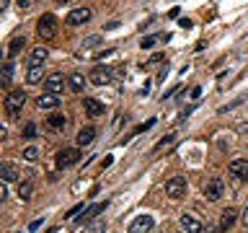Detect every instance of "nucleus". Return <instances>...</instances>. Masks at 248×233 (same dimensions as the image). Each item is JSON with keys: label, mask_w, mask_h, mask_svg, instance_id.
I'll list each match as a JSON object with an SVG mask.
<instances>
[{"label": "nucleus", "mask_w": 248, "mask_h": 233, "mask_svg": "<svg viewBox=\"0 0 248 233\" xmlns=\"http://www.w3.org/2000/svg\"><path fill=\"white\" fill-rule=\"evenodd\" d=\"M36 34L42 42H52V39L57 36V18H54L52 13H44L36 23Z\"/></svg>", "instance_id": "obj_1"}, {"label": "nucleus", "mask_w": 248, "mask_h": 233, "mask_svg": "<svg viewBox=\"0 0 248 233\" xmlns=\"http://www.w3.org/2000/svg\"><path fill=\"white\" fill-rule=\"evenodd\" d=\"M23 106H26V91H21V88L8 91V96H5V109H8V114H11V116H18Z\"/></svg>", "instance_id": "obj_2"}, {"label": "nucleus", "mask_w": 248, "mask_h": 233, "mask_svg": "<svg viewBox=\"0 0 248 233\" xmlns=\"http://www.w3.org/2000/svg\"><path fill=\"white\" fill-rule=\"evenodd\" d=\"M166 194H168L170 200H181L184 194H186V179L184 176L168 179V182H166Z\"/></svg>", "instance_id": "obj_3"}, {"label": "nucleus", "mask_w": 248, "mask_h": 233, "mask_svg": "<svg viewBox=\"0 0 248 233\" xmlns=\"http://www.w3.org/2000/svg\"><path fill=\"white\" fill-rule=\"evenodd\" d=\"M78 158H80V150H75V148H65V150L57 153V158H54V163H57V168H70L75 166Z\"/></svg>", "instance_id": "obj_4"}, {"label": "nucleus", "mask_w": 248, "mask_h": 233, "mask_svg": "<svg viewBox=\"0 0 248 233\" xmlns=\"http://www.w3.org/2000/svg\"><path fill=\"white\" fill-rule=\"evenodd\" d=\"M65 85H67V78L62 73H49L44 78V88L49 93H62V91H65Z\"/></svg>", "instance_id": "obj_5"}, {"label": "nucleus", "mask_w": 248, "mask_h": 233, "mask_svg": "<svg viewBox=\"0 0 248 233\" xmlns=\"http://www.w3.org/2000/svg\"><path fill=\"white\" fill-rule=\"evenodd\" d=\"M91 8H75V11H70L67 13V23H70V26H80V23H88L91 21Z\"/></svg>", "instance_id": "obj_6"}, {"label": "nucleus", "mask_w": 248, "mask_h": 233, "mask_svg": "<svg viewBox=\"0 0 248 233\" xmlns=\"http://www.w3.org/2000/svg\"><path fill=\"white\" fill-rule=\"evenodd\" d=\"M88 81H91L93 85H106V83H111V70L104 67V65L93 67L91 75H88Z\"/></svg>", "instance_id": "obj_7"}, {"label": "nucleus", "mask_w": 248, "mask_h": 233, "mask_svg": "<svg viewBox=\"0 0 248 233\" xmlns=\"http://www.w3.org/2000/svg\"><path fill=\"white\" fill-rule=\"evenodd\" d=\"M222 192H225V186H222L220 179H212V182H207V186H204V197H207L209 202L220 200V197H222Z\"/></svg>", "instance_id": "obj_8"}, {"label": "nucleus", "mask_w": 248, "mask_h": 233, "mask_svg": "<svg viewBox=\"0 0 248 233\" xmlns=\"http://www.w3.org/2000/svg\"><path fill=\"white\" fill-rule=\"evenodd\" d=\"M181 225L186 233H207V225H202L194 215H181Z\"/></svg>", "instance_id": "obj_9"}, {"label": "nucleus", "mask_w": 248, "mask_h": 233, "mask_svg": "<svg viewBox=\"0 0 248 233\" xmlns=\"http://www.w3.org/2000/svg\"><path fill=\"white\" fill-rule=\"evenodd\" d=\"M150 228H153V217H150V215H140V217H135V220H132L129 233H147Z\"/></svg>", "instance_id": "obj_10"}, {"label": "nucleus", "mask_w": 248, "mask_h": 233, "mask_svg": "<svg viewBox=\"0 0 248 233\" xmlns=\"http://www.w3.org/2000/svg\"><path fill=\"white\" fill-rule=\"evenodd\" d=\"M230 176H232V179H240V182H246V179H248V161H243V158L232 161V163H230Z\"/></svg>", "instance_id": "obj_11"}, {"label": "nucleus", "mask_w": 248, "mask_h": 233, "mask_svg": "<svg viewBox=\"0 0 248 233\" xmlns=\"http://www.w3.org/2000/svg\"><path fill=\"white\" fill-rule=\"evenodd\" d=\"M36 106L39 109H57L60 106V93H42V96L36 99Z\"/></svg>", "instance_id": "obj_12"}, {"label": "nucleus", "mask_w": 248, "mask_h": 233, "mask_svg": "<svg viewBox=\"0 0 248 233\" xmlns=\"http://www.w3.org/2000/svg\"><path fill=\"white\" fill-rule=\"evenodd\" d=\"M108 207V202H96V205H91L88 210H83V215L80 217H78V223H88V220H93V217H96L98 213H101V210H106Z\"/></svg>", "instance_id": "obj_13"}, {"label": "nucleus", "mask_w": 248, "mask_h": 233, "mask_svg": "<svg viewBox=\"0 0 248 233\" xmlns=\"http://www.w3.org/2000/svg\"><path fill=\"white\" fill-rule=\"evenodd\" d=\"M88 83H91V81H88V78H85L83 73H73V75L67 78V88H70V91H75V93H80Z\"/></svg>", "instance_id": "obj_14"}, {"label": "nucleus", "mask_w": 248, "mask_h": 233, "mask_svg": "<svg viewBox=\"0 0 248 233\" xmlns=\"http://www.w3.org/2000/svg\"><path fill=\"white\" fill-rule=\"evenodd\" d=\"M49 57V50H46L44 44H36L34 50H31V57H29V62L31 65H44V60Z\"/></svg>", "instance_id": "obj_15"}, {"label": "nucleus", "mask_w": 248, "mask_h": 233, "mask_svg": "<svg viewBox=\"0 0 248 233\" xmlns=\"http://www.w3.org/2000/svg\"><path fill=\"white\" fill-rule=\"evenodd\" d=\"M44 78H46V75H44V67H42V65H31L29 73H26V83H29V85H36L39 81L44 83Z\"/></svg>", "instance_id": "obj_16"}, {"label": "nucleus", "mask_w": 248, "mask_h": 233, "mask_svg": "<svg viewBox=\"0 0 248 233\" xmlns=\"http://www.w3.org/2000/svg\"><path fill=\"white\" fill-rule=\"evenodd\" d=\"M83 106H85V112H88V116H101L104 114V104H101L98 99H85Z\"/></svg>", "instance_id": "obj_17"}, {"label": "nucleus", "mask_w": 248, "mask_h": 233, "mask_svg": "<svg viewBox=\"0 0 248 233\" xmlns=\"http://www.w3.org/2000/svg\"><path fill=\"white\" fill-rule=\"evenodd\" d=\"M93 140H96V130H93L91 124H88V127H83L80 132H78V145H91Z\"/></svg>", "instance_id": "obj_18"}, {"label": "nucleus", "mask_w": 248, "mask_h": 233, "mask_svg": "<svg viewBox=\"0 0 248 233\" xmlns=\"http://www.w3.org/2000/svg\"><path fill=\"white\" fill-rule=\"evenodd\" d=\"M0 176H3V182H16V179H18V168H16L13 163H3V166H0Z\"/></svg>", "instance_id": "obj_19"}, {"label": "nucleus", "mask_w": 248, "mask_h": 233, "mask_svg": "<svg viewBox=\"0 0 248 233\" xmlns=\"http://www.w3.org/2000/svg\"><path fill=\"white\" fill-rule=\"evenodd\" d=\"M65 114L62 112H54V114H49L46 116V124H49V130H60V127H65Z\"/></svg>", "instance_id": "obj_20"}, {"label": "nucleus", "mask_w": 248, "mask_h": 233, "mask_svg": "<svg viewBox=\"0 0 248 233\" xmlns=\"http://www.w3.org/2000/svg\"><path fill=\"white\" fill-rule=\"evenodd\" d=\"M232 223H235V210H225V213L220 215V231L232 228Z\"/></svg>", "instance_id": "obj_21"}, {"label": "nucleus", "mask_w": 248, "mask_h": 233, "mask_svg": "<svg viewBox=\"0 0 248 233\" xmlns=\"http://www.w3.org/2000/svg\"><path fill=\"white\" fill-rule=\"evenodd\" d=\"M23 47H26V39H23V36H13L11 44H8V54H11V57H16V54L23 50Z\"/></svg>", "instance_id": "obj_22"}, {"label": "nucleus", "mask_w": 248, "mask_h": 233, "mask_svg": "<svg viewBox=\"0 0 248 233\" xmlns=\"http://www.w3.org/2000/svg\"><path fill=\"white\" fill-rule=\"evenodd\" d=\"M11 81H13V62L8 60V62H3V78H0V85H3V88H8V85H11Z\"/></svg>", "instance_id": "obj_23"}, {"label": "nucleus", "mask_w": 248, "mask_h": 233, "mask_svg": "<svg viewBox=\"0 0 248 233\" xmlns=\"http://www.w3.org/2000/svg\"><path fill=\"white\" fill-rule=\"evenodd\" d=\"M31 192H34V184H31V182H23V184L18 186L21 200H29V197H31Z\"/></svg>", "instance_id": "obj_24"}, {"label": "nucleus", "mask_w": 248, "mask_h": 233, "mask_svg": "<svg viewBox=\"0 0 248 233\" xmlns=\"http://www.w3.org/2000/svg\"><path fill=\"white\" fill-rule=\"evenodd\" d=\"M36 132H39L36 122H26V127H23V137H26V140H31V137H36Z\"/></svg>", "instance_id": "obj_25"}, {"label": "nucleus", "mask_w": 248, "mask_h": 233, "mask_svg": "<svg viewBox=\"0 0 248 233\" xmlns=\"http://www.w3.org/2000/svg\"><path fill=\"white\" fill-rule=\"evenodd\" d=\"M176 140V132H168L166 137H160V143H158V148H155V150H163V148H168L170 143H173Z\"/></svg>", "instance_id": "obj_26"}, {"label": "nucleus", "mask_w": 248, "mask_h": 233, "mask_svg": "<svg viewBox=\"0 0 248 233\" xmlns=\"http://www.w3.org/2000/svg\"><path fill=\"white\" fill-rule=\"evenodd\" d=\"M23 158H26V161H36L39 158V148L36 145H29L26 150H23Z\"/></svg>", "instance_id": "obj_27"}, {"label": "nucleus", "mask_w": 248, "mask_h": 233, "mask_svg": "<svg viewBox=\"0 0 248 233\" xmlns=\"http://www.w3.org/2000/svg\"><path fill=\"white\" fill-rule=\"evenodd\" d=\"M158 39H160V36H145L140 44H142V50H153V47L158 44Z\"/></svg>", "instance_id": "obj_28"}, {"label": "nucleus", "mask_w": 248, "mask_h": 233, "mask_svg": "<svg viewBox=\"0 0 248 233\" xmlns=\"http://www.w3.org/2000/svg\"><path fill=\"white\" fill-rule=\"evenodd\" d=\"M160 62H163V54H153V57L145 62V67H155V65H160Z\"/></svg>", "instance_id": "obj_29"}, {"label": "nucleus", "mask_w": 248, "mask_h": 233, "mask_svg": "<svg viewBox=\"0 0 248 233\" xmlns=\"http://www.w3.org/2000/svg\"><path fill=\"white\" fill-rule=\"evenodd\" d=\"M104 228H106V225L101 223V220H96V223L91 225V233H104Z\"/></svg>", "instance_id": "obj_30"}, {"label": "nucleus", "mask_w": 248, "mask_h": 233, "mask_svg": "<svg viewBox=\"0 0 248 233\" xmlns=\"http://www.w3.org/2000/svg\"><path fill=\"white\" fill-rule=\"evenodd\" d=\"M16 3H18V8H21V11H26V8H31V5H34V0H16Z\"/></svg>", "instance_id": "obj_31"}, {"label": "nucleus", "mask_w": 248, "mask_h": 233, "mask_svg": "<svg viewBox=\"0 0 248 233\" xmlns=\"http://www.w3.org/2000/svg\"><path fill=\"white\" fill-rule=\"evenodd\" d=\"M101 42V36H88V39H85V47H96Z\"/></svg>", "instance_id": "obj_32"}, {"label": "nucleus", "mask_w": 248, "mask_h": 233, "mask_svg": "<svg viewBox=\"0 0 248 233\" xmlns=\"http://www.w3.org/2000/svg\"><path fill=\"white\" fill-rule=\"evenodd\" d=\"M42 225H44V220H34V223L29 225V231H39V228H42Z\"/></svg>", "instance_id": "obj_33"}, {"label": "nucleus", "mask_w": 248, "mask_h": 233, "mask_svg": "<svg viewBox=\"0 0 248 233\" xmlns=\"http://www.w3.org/2000/svg\"><path fill=\"white\" fill-rule=\"evenodd\" d=\"M80 210H83V205H75L73 210H70V213H67V217H75L78 213H80Z\"/></svg>", "instance_id": "obj_34"}, {"label": "nucleus", "mask_w": 248, "mask_h": 233, "mask_svg": "<svg viewBox=\"0 0 248 233\" xmlns=\"http://www.w3.org/2000/svg\"><path fill=\"white\" fill-rule=\"evenodd\" d=\"M178 23H181L184 29H191V21H189V18H181V21H178Z\"/></svg>", "instance_id": "obj_35"}, {"label": "nucleus", "mask_w": 248, "mask_h": 233, "mask_svg": "<svg viewBox=\"0 0 248 233\" xmlns=\"http://www.w3.org/2000/svg\"><path fill=\"white\" fill-rule=\"evenodd\" d=\"M243 225H246V228H248V207L243 210Z\"/></svg>", "instance_id": "obj_36"}, {"label": "nucleus", "mask_w": 248, "mask_h": 233, "mask_svg": "<svg viewBox=\"0 0 248 233\" xmlns=\"http://www.w3.org/2000/svg\"><path fill=\"white\" fill-rule=\"evenodd\" d=\"M0 8H3V11H5V8H8V0H0Z\"/></svg>", "instance_id": "obj_37"}, {"label": "nucleus", "mask_w": 248, "mask_h": 233, "mask_svg": "<svg viewBox=\"0 0 248 233\" xmlns=\"http://www.w3.org/2000/svg\"><path fill=\"white\" fill-rule=\"evenodd\" d=\"M57 3H60V5H65V3H70V0H57Z\"/></svg>", "instance_id": "obj_38"}]
</instances>
